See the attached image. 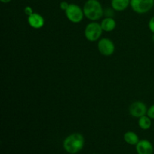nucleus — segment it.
I'll return each instance as SVG.
<instances>
[{
    "mask_svg": "<svg viewBox=\"0 0 154 154\" xmlns=\"http://www.w3.org/2000/svg\"><path fill=\"white\" fill-rule=\"evenodd\" d=\"M85 140L82 134L72 133L66 137L63 141V148L69 154H76L84 148Z\"/></svg>",
    "mask_w": 154,
    "mask_h": 154,
    "instance_id": "obj_1",
    "label": "nucleus"
},
{
    "mask_svg": "<svg viewBox=\"0 0 154 154\" xmlns=\"http://www.w3.org/2000/svg\"><path fill=\"white\" fill-rule=\"evenodd\" d=\"M84 17L91 21L101 19L104 14L102 4L98 0H87L83 8Z\"/></svg>",
    "mask_w": 154,
    "mask_h": 154,
    "instance_id": "obj_2",
    "label": "nucleus"
},
{
    "mask_svg": "<svg viewBox=\"0 0 154 154\" xmlns=\"http://www.w3.org/2000/svg\"><path fill=\"white\" fill-rule=\"evenodd\" d=\"M102 29L101 24L93 21L87 25L84 29V35L89 42H94L100 38L102 34Z\"/></svg>",
    "mask_w": 154,
    "mask_h": 154,
    "instance_id": "obj_3",
    "label": "nucleus"
},
{
    "mask_svg": "<svg viewBox=\"0 0 154 154\" xmlns=\"http://www.w3.org/2000/svg\"><path fill=\"white\" fill-rule=\"evenodd\" d=\"M65 12L69 20L74 23H79L84 19V10L76 4L69 5V8Z\"/></svg>",
    "mask_w": 154,
    "mask_h": 154,
    "instance_id": "obj_4",
    "label": "nucleus"
},
{
    "mask_svg": "<svg viewBox=\"0 0 154 154\" xmlns=\"http://www.w3.org/2000/svg\"><path fill=\"white\" fill-rule=\"evenodd\" d=\"M130 6L135 13L142 14L153 8L154 0H130Z\"/></svg>",
    "mask_w": 154,
    "mask_h": 154,
    "instance_id": "obj_5",
    "label": "nucleus"
},
{
    "mask_svg": "<svg viewBox=\"0 0 154 154\" xmlns=\"http://www.w3.org/2000/svg\"><path fill=\"white\" fill-rule=\"evenodd\" d=\"M98 50L101 54L105 57H109L115 51V45L111 39L103 38L98 42Z\"/></svg>",
    "mask_w": 154,
    "mask_h": 154,
    "instance_id": "obj_6",
    "label": "nucleus"
},
{
    "mask_svg": "<svg viewBox=\"0 0 154 154\" xmlns=\"http://www.w3.org/2000/svg\"><path fill=\"white\" fill-rule=\"evenodd\" d=\"M147 109L148 108H147L146 104L141 101H136L131 104L129 108V111L131 116L139 118L142 116L147 115Z\"/></svg>",
    "mask_w": 154,
    "mask_h": 154,
    "instance_id": "obj_7",
    "label": "nucleus"
},
{
    "mask_svg": "<svg viewBox=\"0 0 154 154\" xmlns=\"http://www.w3.org/2000/svg\"><path fill=\"white\" fill-rule=\"evenodd\" d=\"M135 149L138 154H153V146L150 141L147 139L140 140L135 145Z\"/></svg>",
    "mask_w": 154,
    "mask_h": 154,
    "instance_id": "obj_8",
    "label": "nucleus"
},
{
    "mask_svg": "<svg viewBox=\"0 0 154 154\" xmlns=\"http://www.w3.org/2000/svg\"><path fill=\"white\" fill-rule=\"evenodd\" d=\"M28 23L33 29H41L45 25V19L43 17L38 13H33L28 16Z\"/></svg>",
    "mask_w": 154,
    "mask_h": 154,
    "instance_id": "obj_9",
    "label": "nucleus"
},
{
    "mask_svg": "<svg viewBox=\"0 0 154 154\" xmlns=\"http://www.w3.org/2000/svg\"><path fill=\"white\" fill-rule=\"evenodd\" d=\"M100 24L103 31L108 32L114 31L117 26V23H116L115 20L111 17H107L104 18Z\"/></svg>",
    "mask_w": 154,
    "mask_h": 154,
    "instance_id": "obj_10",
    "label": "nucleus"
},
{
    "mask_svg": "<svg viewBox=\"0 0 154 154\" xmlns=\"http://www.w3.org/2000/svg\"><path fill=\"white\" fill-rule=\"evenodd\" d=\"M111 4L114 11H123L130 5V0H111Z\"/></svg>",
    "mask_w": 154,
    "mask_h": 154,
    "instance_id": "obj_11",
    "label": "nucleus"
},
{
    "mask_svg": "<svg viewBox=\"0 0 154 154\" xmlns=\"http://www.w3.org/2000/svg\"><path fill=\"white\" fill-rule=\"evenodd\" d=\"M123 139L125 142H126L129 145H136L140 141L138 135L132 131L126 132L123 135Z\"/></svg>",
    "mask_w": 154,
    "mask_h": 154,
    "instance_id": "obj_12",
    "label": "nucleus"
},
{
    "mask_svg": "<svg viewBox=\"0 0 154 154\" xmlns=\"http://www.w3.org/2000/svg\"><path fill=\"white\" fill-rule=\"evenodd\" d=\"M138 126L143 130H147L152 126V119L147 115L142 116L138 118Z\"/></svg>",
    "mask_w": 154,
    "mask_h": 154,
    "instance_id": "obj_13",
    "label": "nucleus"
},
{
    "mask_svg": "<svg viewBox=\"0 0 154 154\" xmlns=\"http://www.w3.org/2000/svg\"><path fill=\"white\" fill-rule=\"evenodd\" d=\"M147 115L152 120H154V105H151L150 108L147 109Z\"/></svg>",
    "mask_w": 154,
    "mask_h": 154,
    "instance_id": "obj_14",
    "label": "nucleus"
},
{
    "mask_svg": "<svg viewBox=\"0 0 154 154\" xmlns=\"http://www.w3.org/2000/svg\"><path fill=\"white\" fill-rule=\"evenodd\" d=\"M69 5H70V4H69L67 2L63 1V2H60V8L62 9V10L65 11H66L68 9V8H69Z\"/></svg>",
    "mask_w": 154,
    "mask_h": 154,
    "instance_id": "obj_15",
    "label": "nucleus"
},
{
    "mask_svg": "<svg viewBox=\"0 0 154 154\" xmlns=\"http://www.w3.org/2000/svg\"><path fill=\"white\" fill-rule=\"evenodd\" d=\"M24 13H25L27 16H30V15L32 14L34 12H33V9L32 8V7H30V6H26V7L24 8Z\"/></svg>",
    "mask_w": 154,
    "mask_h": 154,
    "instance_id": "obj_16",
    "label": "nucleus"
},
{
    "mask_svg": "<svg viewBox=\"0 0 154 154\" xmlns=\"http://www.w3.org/2000/svg\"><path fill=\"white\" fill-rule=\"evenodd\" d=\"M148 26H149V29H150V32H153L154 34V16L150 20V21H149Z\"/></svg>",
    "mask_w": 154,
    "mask_h": 154,
    "instance_id": "obj_17",
    "label": "nucleus"
},
{
    "mask_svg": "<svg viewBox=\"0 0 154 154\" xmlns=\"http://www.w3.org/2000/svg\"><path fill=\"white\" fill-rule=\"evenodd\" d=\"M0 1L3 3H8V2H10L11 0H0Z\"/></svg>",
    "mask_w": 154,
    "mask_h": 154,
    "instance_id": "obj_18",
    "label": "nucleus"
},
{
    "mask_svg": "<svg viewBox=\"0 0 154 154\" xmlns=\"http://www.w3.org/2000/svg\"><path fill=\"white\" fill-rule=\"evenodd\" d=\"M152 39H153V41L154 42V34L153 35V36H152Z\"/></svg>",
    "mask_w": 154,
    "mask_h": 154,
    "instance_id": "obj_19",
    "label": "nucleus"
},
{
    "mask_svg": "<svg viewBox=\"0 0 154 154\" xmlns=\"http://www.w3.org/2000/svg\"><path fill=\"white\" fill-rule=\"evenodd\" d=\"M93 154H96V153H93Z\"/></svg>",
    "mask_w": 154,
    "mask_h": 154,
    "instance_id": "obj_20",
    "label": "nucleus"
}]
</instances>
